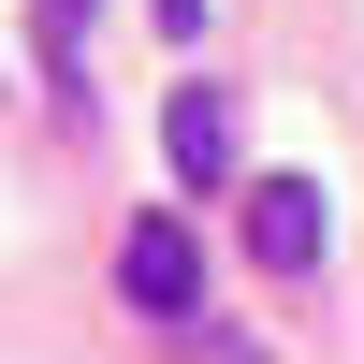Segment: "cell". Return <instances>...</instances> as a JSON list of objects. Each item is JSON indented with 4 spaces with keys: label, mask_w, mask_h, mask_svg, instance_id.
I'll use <instances>...</instances> for the list:
<instances>
[{
    "label": "cell",
    "mask_w": 364,
    "mask_h": 364,
    "mask_svg": "<svg viewBox=\"0 0 364 364\" xmlns=\"http://www.w3.org/2000/svg\"><path fill=\"white\" fill-rule=\"evenodd\" d=\"M161 161H175V190H219L233 175V102L219 87H175L161 102Z\"/></svg>",
    "instance_id": "cell-3"
},
{
    "label": "cell",
    "mask_w": 364,
    "mask_h": 364,
    "mask_svg": "<svg viewBox=\"0 0 364 364\" xmlns=\"http://www.w3.org/2000/svg\"><path fill=\"white\" fill-rule=\"evenodd\" d=\"M44 15V87H58V117H87V15L102 0H29Z\"/></svg>",
    "instance_id": "cell-4"
},
{
    "label": "cell",
    "mask_w": 364,
    "mask_h": 364,
    "mask_svg": "<svg viewBox=\"0 0 364 364\" xmlns=\"http://www.w3.org/2000/svg\"><path fill=\"white\" fill-rule=\"evenodd\" d=\"M117 306L161 321V336H190V321H204V248H190V219H175V204H146V219L117 233Z\"/></svg>",
    "instance_id": "cell-1"
},
{
    "label": "cell",
    "mask_w": 364,
    "mask_h": 364,
    "mask_svg": "<svg viewBox=\"0 0 364 364\" xmlns=\"http://www.w3.org/2000/svg\"><path fill=\"white\" fill-rule=\"evenodd\" d=\"M321 248H336L321 175H262V190H248V262H262V277H321Z\"/></svg>",
    "instance_id": "cell-2"
}]
</instances>
